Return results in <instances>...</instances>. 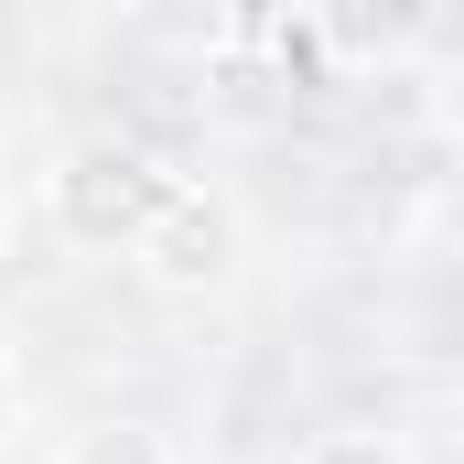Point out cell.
Listing matches in <instances>:
<instances>
[{
	"instance_id": "cell-3",
	"label": "cell",
	"mask_w": 464,
	"mask_h": 464,
	"mask_svg": "<svg viewBox=\"0 0 464 464\" xmlns=\"http://www.w3.org/2000/svg\"><path fill=\"white\" fill-rule=\"evenodd\" d=\"M54 464H173V443H162L151 421H87Z\"/></svg>"
},
{
	"instance_id": "cell-6",
	"label": "cell",
	"mask_w": 464,
	"mask_h": 464,
	"mask_svg": "<svg viewBox=\"0 0 464 464\" xmlns=\"http://www.w3.org/2000/svg\"><path fill=\"white\" fill-rule=\"evenodd\" d=\"M0 248H11V206H0Z\"/></svg>"
},
{
	"instance_id": "cell-4",
	"label": "cell",
	"mask_w": 464,
	"mask_h": 464,
	"mask_svg": "<svg viewBox=\"0 0 464 464\" xmlns=\"http://www.w3.org/2000/svg\"><path fill=\"white\" fill-rule=\"evenodd\" d=\"M303 464H400V443H378V432H335V443H314Z\"/></svg>"
},
{
	"instance_id": "cell-1",
	"label": "cell",
	"mask_w": 464,
	"mask_h": 464,
	"mask_svg": "<svg viewBox=\"0 0 464 464\" xmlns=\"http://www.w3.org/2000/svg\"><path fill=\"white\" fill-rule=\"evenodd\" d=\"M162 195H173V173L140 140H76L44 173V217H54V237H76V248H130V237L151 227Z\"/></svg>"
},
{
	"instance_id": "cell-2",
	"label": "cell",
	"mask_w": 464,
	"mask_h": 464,
	"mask_svg": "<svg viewBox=\"0 0 464 464\" xmlns=\"http://www.w3.org/2000/svg\"><path fill=\"white\" fill-rule=\"evenodd\" d=\"M130 259L162 281V292H217L237 270V217L206 195V184H173L162 206H151V227L130 237Z\"/></svg>"
},
{
	"instance_id": "cell-5",
	"label": "cell",
	"mask_w": 464,
	"mask_h": 464,
	"mask_svg": "<svg viewBox=\"0 0 464 464\" xmlns=\"http://www.w3.org/2000/svg\"><path fill=\"white\" fill-rule=\"evenodd\" d=\"M22 432V356H11V335H0V443Z\"/></svg>"
}]
</instances>
